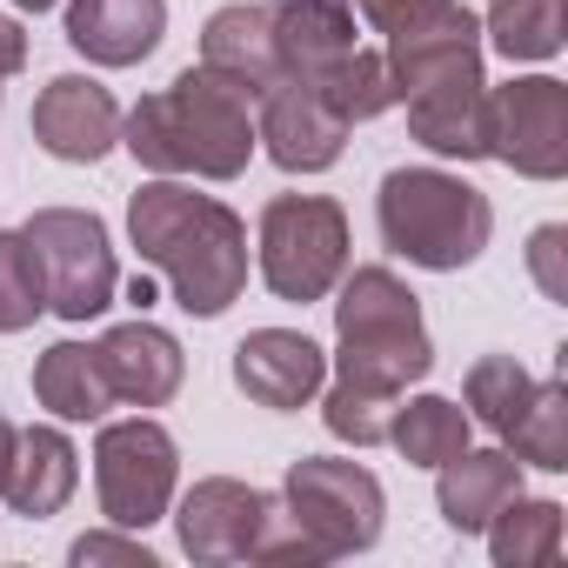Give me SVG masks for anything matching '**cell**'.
Returning a JSON list of instances; mask_svg holds the SVG:
<instances>
[{"mask_svg":"<svg viewBox=\"0 0 568 568\" xmlns=\"http://www.w3.org/2000/svg\"><path fill=\"white\" fill-rule=\"evenodd\" d=\"M128 302H134L141 315H148V308L161 302V295H154V274H134V281H128Z\"/></svg>","mask_w":568,"mask_h":568,"instance_id":"35","label":"cell"},{"mask_svg":"<svg viewBox=\"0 0 568 568\" xmlns=\"http://www.w3.org/2000/svg\"><path fill=\"white\" fill-rule=\"evenodd\" d=\"M14 8H21V14H48V8H54V0H14Z\"/></svg>","mask_w":568,"mask_h":568,"instance_id":"37","label":"cell"},{"mask_svg":"<svg viewBox=\"0 0 568 568\" xmlns=\"http://www.w3.org/2000/svg\"><path fill=\"white\" fill-rule=\"evenodd\" d=\"M561 254H568V227H561V221L535 227V241H528V267H535V281H541V295H548V302H568V267H561Z\"/></svg>","mask_w":568,"mask_h":568,"instance_id":"32","label":"cell"},{"mask_svg":"<svg viewBox=\"0 0 568 568\" xmlns=\"http://www.w3.org/2000/svg\"><path fill=\"white\" fill-rule=\"evenodd\" d=\"M315 94H322V101H328L348 128H355V121H375V114H388V108H395L388 61H382L375 48H355V54H348V61H342L322 88H315Z\"/></svg>","mask_w":568,"mask_h":568,"instance_id":"30","label":"cell"},{"mask_svg":"<svg viewBox=\"0 0 568 568\" xmlns=\"http://www.w3.org/2000/svg\"><path fill=\"white\" fill-rule=\"evenodd\" d=\"M28 247L41 261V281H48V308L61 322H94L114 308V241H108V221L88 214V207H41L28 214Z\"/></svg>","mask_w":568,"mask_h":568,"instance_id":"7","label":"cell"},{"mask_svg":"<svg viewBox=\"0 0 568 568\" xmlns=\"http://www.w3.org/2000/svg\"><path fill=\"white\" fill-rule=\"evenodd\" d=\"M21 68H28V28L14 14H0V81L21 74Z\"/></svg>","mask_w":568,"mask_h":568,"instance_id":"34","label":"cell"},{"mask_svg":"<svg viewBox=\"0 0 568 568\" xmlns=\"http://www.w3.org/2000/svg\"><path fill=\"white\" fill-rule=\"evenodd\" d=\"M481 28L508 61H555L568 41V0H495Z\"/></svg>","mask_w":568,"mask_h":568,"instance_id":"26","label":"cell"},{"mask_svg":"<svg viewBox=\"0 0 568 568\" xmlns=\"http://www.w3.org/2000/svg\"><path fill=\"white\" fill-rule=\"evenodd\" d=\"M68 555H74L81 568H94V561H121V568H154V555H148V548L134 541V528H128V535H81V541H74Z\"/></svg>","mask_w":568,"mask_h":568,"instance_id":"33","label":"cell"},{"mask_svg":"<svg viewBox=\"0 0 568 568\" xmlns=\"http://www.w3.org/2000/svg\"><path fill=\"white\" fill-rule=\"evenodd\" d=\"M14 435H21V428L0 415V481H8V462H14Z\"/></svg>","mask_w":568,"mask_h":568,"instance_id":"36","label":"cell"},{"mask_svg":"<svg viewBox=\"0 0 568 568\" xmlns=\"http://www.w3.org/2000/svg\"><path fill=\"white\" fill-rule=\"evenodd\" d=\"M281 508H288V515L322 541L328 561L375 548V541H382V521H388V495H382L375 468L335 462V455H302V462L288 468Z\"/></svg>","mask_w":568,"mask_h":568,"instance_id":"9","label":"cell"},{"mask_svg":"<svg viewBox=\"0 0 568 568\" xmlns=\"http://www.w3.org/2000/svg\"><path fill=\"white\" fill-rule=\"evenodd\" d=\"M254 101L227 88L207 68L174 74L161 94H141L121 114V148L154 174H194V181H241L254 161Z\"/></svg>","mask_w":568,"mask_h":568,"instance_id":"2","label":"cell"},{"mask_svg":"<svg viewBox=\"0 0 568 568\" xmlns=\"http://www.w3.org/2000/svg\"><path fill=\"white\" fill-rule=\"evenodd\" d=\"M274 54L281 74H295L308 88H322L362 41H355V14L348 0H274Z\"/></svg>","mask_w":568,"mask_h":568,"instance_id":"16","label":"cell"},{"mask_svg":"<svg viewBox=\"0 0 568 568\" xmlns=\"http://www.w3.org/2000/svg\"><path fill=\"white\" fill-rule=\"evenodd\" d=\"M128 241L141 247V267H154L174 308L214 322L241 302L247 288V227L227 201L194 194L187 181L161 174L128 194Z\"/></svg>","mask_w":568,"mask_h":568,"instance_id":"1","label":"cell"},{"mask_svg":"<svg viewBox=\"0 0 568 568\" xmlns=\"http://www.w3.org/2000/svg\"><path fill=\"white\" fill-rule=\"evenodd\" d=\"M362 14L382 34L395 101L448 81H481V21L462 0H362Z\"/></svg>","mask_w":568,"mask_h":568,"instance_id":"5","label":"cell"},{"mask_svg":"<svg viewBox=\"0 0 568 568\" xmlns=\"http://www.w3.org/2000/svg\"><path fill=\"white\" fill-rule=\"evenodd\" d=\"M94 362L108 375V395L128 402V408H168L181 395V375H187V355L168 328H154L148 315L141 322H121L94 342Z\"/></svg>","mask_w":568,"mask_h":568,"instance_id":"15","label":"cell"},{"mask_svg":"<svg viewBox=\"0 0 568 568\" xmlns=\"http://www.w3.org/2000/svg\"><path fill=\"white\" fill-rule=\"evenodd\" d=\"M395 408H402V395H388V388H375V382H348V375H335V388H328V402H322V422H328L335 442L382 448L388 428H395Z\"/></svg>","mask_w":568,"mask_h":568,"instance_id":"27","label":"cell"},{"mask_svg":"<svg viewBox=\"0 0 568 568\" xmlns=\"http://www.w3.org/2000/svg\"><path fill=\"white\" fill-rule=\"evenodd\" d=\"M168 34V0H68V48L94 68H134Z\"/></svg>","mask_w":568,"mask_h":568,"instance_id":"17","label":"cell"},{"mask_svg":"<svg viewBox=\"0 0 568 568\" xmlns=\"http://www.w3.org/2000/svg\"><path fill=\"white\" fill-rule=\"evenodd\" d=\"M501 448H508L521 468L561 475V468H568V388H561V382H535L528 402H521V415L508 422Z\"/></svg>","mask_w":568,"mask_h":568,"instance_id":"25","label":"cell"},{"mask_svg":"<svg viewBox=\"0 0 568 568\" xmlns=\"http://www.w3.org/2000/svg\"><path fill=\"white\" fill-rule=\"evenodd\" d=\"M34 141L54 154V161H101L108 148H121V101L88 81V74H54L34 101Z\"/></svg>","mask_w":568,"mask_h":568,"instance_id":"14","label":"cell"},{"mask_svg":"<svg viewBox=\"0 0 568 568\" xmlns=\"http://www.w3.org/2000/svg\"><path fill=\"white\" fill-rule=\"evenodd\" d=\"M375 221H382L388 254H402L408 267H435V274L481 261V247L495 234L488 194L442 168H388L382 194H375Z\"/></svg>","mask_w":568,"mask_h":568,"instance_id":"3","label":"cell"},{"mask_svg":"<svg viewBox=\"0 0 568 568\" xmlns=\"http://www.w3.org/2000/svg\"><path fill=\"white\" fill-rule=\"evenodd\" d=\"M48 315V281L21 227H0V335H21Z\"/></svg>","mask_w":568,"mask_h":568,"instance_id":"28","label":"cell"},{"mask_svg":"<svg viewBox=\"0 0 568 568\" xmlns=\"http://www.w3.org/2000/svg\"><path fill=\"white\" fill-rule=\"evenodd\" d=\"M267 501H274V495H261L254 481H234V475L194 481V488L181 495V508H174L181 555H187V561H247Z\"/></svg>","mask_w":568,"mask_h":568,"instance_id":"12","label":"cell"},{"mask_svg":"<svg viewBox=\"0 0 568 568\" xmlns=\"http://www.w3.org/2000/svg\"><path fill=\"white\" fill-rule=\"evenodd\" d=\"M488 154L521 181L568 174V88L548 74H521L488 94Z\"/></svg>","mask_w":568,"mask_h":568,"instance_id":"10","label":"cell"},{"mask_svg":"<svg viewBox=\"0 0 568 568\" xmlns=\"http://www.w3.org/2000/svg\"><path fill=\"white\" fill-rule=\"evenodd\" d=\"M335 368L348 382H375L402 395L435 368V342L422 328V295L395 267H355L335 302Z\"/></svg>","mask_w":568,"mask_h":568,"instance_id":"4","label":"cell"},{"mask_svg":"<svg viewBox=\"0 0 568 568\" xmlns=\"http://www.w3.org/2000/svg\"><path fill=\"white\" fill-rule=\"evenodd\" d=\"M481 535H488L495 568H555L561 561V501L508 495Z\"/></svg>","mask_w":568,"mask_h":568,"instance_id":"23","label":"cell"},{"mask_svg":"<svg viewBox=\"0 0 568 568\" xmlns=\"http://www.w3.org/2000/svg\"><path fill=\"white\" fill-rule=\"evenodd\" d=\"M328 382V355L302 335V328H254L241 348H234V388L254 402V408H308Z\"/></svg>","mask_w":568,"mask_h":568,"instance_id":"13","label":"cell"},{"mask_svg":"<svg viewBox=\"0 0 568 568\" xmlns=\"http://www.w3.org/2000/svg\"><path fill=\"white\" fill-rule=\"evenodd\" d=\"M528 388H535V375H528L515 355H481V362L468 368V382H462V395H468V422H481L488 435H508V422L521 415Z\"/></svg>","mask_w":568,"mask_h":568,"instance_id":"29","label":"cell"},{"mask_svg":"<svg viewBox=\"0 0 568 568\" xmlns=\"http://www.w3.org/2000/svg\"><path fill=\"white\" fill-rule=\"evenodd\" d=\"M34 402H41L54 422H101V415L114 408L108 375H101L94 348H81V342H54V348L34 362Z\"/></svg>","mask_w":568,"mask_h":568,"instance_id":"22","label":"cell"},{"mask_svg":"<svg viewBox=\"0 0 568 568\" xmlns=\"http://www.w3.org/2000/svg\"><path fill=\"white\" fill-rule=\"evenodd\" d=\"M74 481H81V455L61 428H21L14 435V462H8V481H0L14 515H28V521L61 515Z\"/></svg>","mask_w":568,"mask_h":568,"instance_id":"21","label":"cell"},{"mask_svg":"<svg viewBox=\"0 0 568 568\" xmlns=\"http://www.w3.org/2000/svg\"><path fill=\"white\" fill-rule=\"evenodd\" d=\"M261 121H254V141L267 148V161L274 168H288V174H322V168H335L342 161V148H348V121L308 88V81H295V74H274L267 88H261Z\"/></svg>","mask_w":568,"mask_h":568,"instance_id":"11","label":"cell"},{"mask_svg":"<svg viewBox=\"0 0 568 568\" xmlns=\"http://www.w3.org/2000/svg\"><path fill=\"white\" fill-rule=\"evenodd\" d=\"M508 495H521V462L508 448H462L435 468V508L455 535H481Z\"/></svg>","mask_w":568,"mask_h":568,"instance_id":"19","label":"cell"},{"mask_svg":"<svg viewBox=\"0 0 568 568\" xmlns=\"http://www.w3.org/2000/svg\"><path fill=\"white\" fill-rule=\"evenodd\" d=\"M201 68L221 74L227 88H241L247 101H261V88L281 74L274 14L261 8V0H227V8H214L207 28H201Z\"/></svg>","mask_w":568,"mask_h":568,"instance_id":"18","label":"cell"},{"mask_svg":"<svg viewBox=\"0 0 568 568\" xmlns=\"http://www.w3.org/2000/svg\"><path fill=\"white\" fill-rule=\"evenodd\" d=\"M468 435H475V422H468V408L448 402V395H415L408 408H395V428H388V442H395L402 462H415V468H442L448 455L468 448Z\"/></svg>","mask_w":568,"mask_h":568,"instance_id":"24","label":"cell"},{"mask_svg":"<svg viewBox=\"0 0 568 568\" xmlns=\"http://www.w3.org/2000/svg\"><path fill=\"white\" fill-rule=\"evenodd\" d=\"M174 481H181V448L161 422L134 415L94 435V495L114 528H134V535L154 528L174 508Z\"/></svg>","mask_w":568,"mask_h":568,"instance_id":"8","label":"cell"},{"mask_svg":"<svg viewBox=\"0 0 568 568\" xmlns=\"http://www.w3.org/2000/svg\"><path fill=\"white\" fill-rule=\"evenodd\" d=\"M247 561H274V568H322L328 555H322V541H315L288 508L267 501V515H261V535H254Z\"/></svg>","mask_w":568,"mask_h":568,"instance_id":"31","label":"cell"},{"mask_svg":"<svg viewBox=\"0 0 568 568\" xmlns=\"http://www.w3.org/2000/svg\"><path fill=\"white\" fill-rule=\"evenodd\" d=\"M261 281L274 302H322L348 274V214L328 194H274L261 207Z\"/></svg>","mask_w":568,"mask_h":568,"instance_id":"6","label":"cell"},{"mask_svg":"<svg viewBox=\"0 0 568 568\" xmlns=\"http://www.w3.org/2000/svg\"><path fill=\"white\" fill-rule=\"evenodd\" d=\"M408 134L442 161H488V81H448L408 94Z\"/></svg>","mask_w":568,"mask_h":568,"instance_id":"20","label":"cell"}]
</instances>
